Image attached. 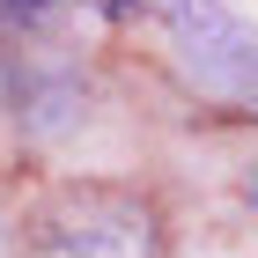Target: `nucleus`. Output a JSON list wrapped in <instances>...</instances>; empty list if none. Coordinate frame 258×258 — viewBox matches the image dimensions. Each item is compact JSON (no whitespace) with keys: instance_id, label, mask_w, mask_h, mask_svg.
<instances>
[{"instance_id":"1","label":"nucleus","mask_w":258,"mask_h":258,"mask_svg":"<svg viewBox=\"0 0 258 258\" xmlns=\"http://www.w3.org/2000/svg\"><path fill=\"white\" fill-rule=\"evenodd\" d=\"M170 30L192 52V67L221 89H258V44L243 37V22L221 0H170Z\"/></svg>"},{"instance_id":"2","label":"nucleus","mask_w":258,"mask_h":258,"mask_svg":"<svg viewBox=\"0 0 258 258\" xmlns=\"http://www.w3.org/2000/svg\"><path fill=\"white\" fill-rule=\"evenodd\" d=\"M59 15V0H0V30H44Z\"/></svg>"},{"instance_id":"3","label":"nucleus","mask_w":258,"mask_h":258,"mask_svg":"<svg viewBox=\"0 0 258 258\" xmlns=\"http://www.w3.org/2000/svg\"><path fill=\"white\" fill-rule=\"evenodd\" d=\"M81 8H96V15H111V22H140L148 15V0H81Z\"/></svg>"},{"instance_id":"4","label":"nucleus","mask_w":258,"mask_h":258,"mask_svg":"<svg viewBox=\"0 0 258 258\" xmlns=\"http://www.w3.org/2000/svg\"><path fill=\"white\" fill-rule=\"evenodd\" d=\"M0 258H8V229H0Z\"/></svg>"}]
</instances>
